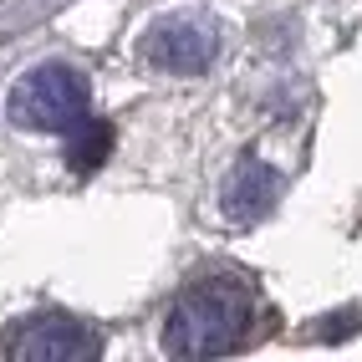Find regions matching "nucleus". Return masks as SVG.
I'll return each instance as SVG.
<instances>
[{
    "mask_svg": "<svg viewBox=\"0 0 362 362\" xmlns=\"http://www.w3.org/2000/svg\"><path fill=\"white\" fill-rule=\"evenodd\" d=\"M250 291L235 281H199L174 301L163 322V352L174 357H220L235 352L250 332Z\"/></svg>",
    "mask_w": 362,
    "mask_h": 362,
    "instance_id": "1",
    "label": "nucleus"
},
{
    "mask_svg": "<svg viewBox=\"0 0 362 362\" xmlns=\"http://www.w3.org/2000/svg\"><path fill=\"white\" fill-rule=\"evenodd\" d=\"M11 123L26 128V133H71L87 123V87L71 66L62 62H46L31 66L26 77L11 87Z\"/></svg>",
    "mask_w": 362,
    "mask_h": 362,
    "instance_id": "2",
    "label": "nucleus"
},
{
    "mask_svg": "<svg viewBox=\"0 0 362 362\" xmlns=\"http://www.w3.org/2000/svg\"><path fill=\"white\" fill-rule=\"evenodd\" d=\"M6 352L21 362H87V357H103V337L92 327H82L77 317L46 311V317L21 322L6 337Z\"/></svg>",
    "mask_w": 362,
    "mask_h": 362,
    "instance_id": "3",
    "label": "nucleus"
},
{
    "mask_svg": "<svg viewBox=\"0 0 362 362\" xmlns=\"http://www.w3.org/2000/svg\"><path fill=\"white\" fill-rule=\"evenodd\" d=\"M214 57H220V26L209 16H194V11L158 21L153 36H148V62L163 66V71L194 77V71L214 66Z\"/></svg>",
    "mask_w": 362,
    "mask_h": 362,
    "instance_id": "4",
    "label": "nucleus"
},
{
    "mask_svg": "<svg viewBox=\"0 0 362 362\" xmlns=\"http://www.w3.org/2000/svg\"><path fill=\"white\" fill-rule=\"evenodd\" d=\"M281 174L271 163H260V158H245V163H235L230 168V179H225V189H220V209H225V220H235V225H255V220H265V214L276 209V199H281Z\"/></svg>",
    "mask_w": 362,
    "mask_h": 362,
    "instance_id": "5",
    "label": "nucleus"
},
{
    "mask_svg": "<svg viewBox=\"0 0 362 362\" xmlns=\"http://www.w3.org/2000/svg\"><path fill=\"white\" fill-rule=\"evenodd\" d=\"M107 153H112V128L103 117H87L82 128H71V148H66L71 174H98L107 163Z\"/></svg>",
    "mask_w": 362,
    "mask_h": 362,
    "instance_id": "6",
    "label": "nucleus"
}]
</instances>
